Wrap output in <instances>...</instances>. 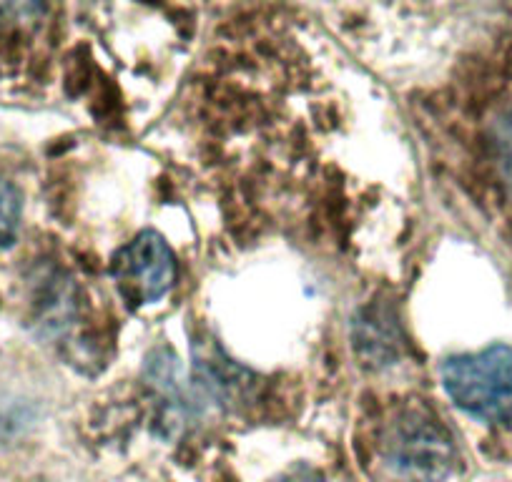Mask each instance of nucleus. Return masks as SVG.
<instances>
[{
  "label": "nucleus",
  "mask_w": 512,
  "mask_h": 482,
  "mask_svg": "<svg viewBox=\"0 0 512 482\" xmlns=\"http://www.w3.org/2000/svg\"><path fill=\"white\" fill-rule=\"evenodd\" d=\"M497 161H500L505 179L512 184V108L497 129Z\"/></svg>",
  "instance_id": "obj_5"
},
{
  "label": "nucleus",
  "mask_w": 512,
  "mask_h": 482,
  "mask_svg": "<svg viewBox=\"0 0 512 482\" xmlns=\"http://www.w3.org/2000/svg\"><path fill=\"white\" fill-rule=\"evenodd\" d=\"M18 224H21V196L6 179H0V249L11 247L18 234Z\"/></svg>",
  "instance_id": "obj_4"
},
{
  "label": "nucleus",
  "mask_w": 512,
  "mask_h": 482,
  "mask_svg": "<svg viewBox=\"0 0 512 482\" xmlns=\"http://www.w3.org/2000/svg\"><path fill=\"white\" fill-rule=\"evenodd\" d=\"M442 385L467 415L485 422H512V347L450 357L442 365Z\"/></svg>",
  "instance_id": "obj_2"
},
{
  "label": "nucleus",
  "mask_w": 512,
  "mask_h": 482,
  "mask_svg": "<svg viewBox=\"0 0 512 482\" xmlns=\"http://www.w3.org/2000/svg\"><path fill=\"white\" fill-rule=\"evenodd\" d=\"M455 460L450 432L420 410L397 412L377 430L374 462L387 482H442Z\"/></svg>",
  "instance_id": "obj_1"
},
{
  "label": "nucleus",
  "mask_w": 512,
  "mask_h": 482,
  "mask_svg": "<svg viewBox=\"0 0 512 482\" xmlns=\"http://www.w3.org/2000/svg\"><path fill=\"white\" fill-rule=\"evenodd\" d=\"M113 282L131 307L154 304L169 294L176 279V259L164 236L144 231L113 257Z\"/></svg>",
  "instance_id": "obj_3"
}]
</instances>
